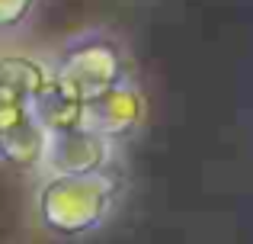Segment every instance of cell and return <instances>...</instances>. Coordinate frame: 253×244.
<instances>
[{"label": "cell", "instance_id": "cell-7", "mask_svg": "<svg viewBox=\"0 0 253 244\" xmlns=\"http://www.w3.org/2000/svg\"><path fill=\"white\" fill-rule=\"evenodd\" d=\"M32 6H36V0H0V29L19 26Z\"/></svg>", "mask_w": 253, "mask_h": 244}, {"label": "cell", "instance_id": "cell-2", "mask_svg": "<svg viewBox=\"0 0 253 244\" xmlns=\"http://www.w3.org/2000/svg\"><path fill=\"white\" fill-rule=\"evenodd\" d=\"M51 77L64 90H71L81 103H86L128 81V58H125L122 45L112 42L109 36L90 32L64 49L58 64H51Z\"/></svg>", "mask_w": 253, "mask_h": 244}, {"label": "cell", "instance_id": "cell-5", "mask_svg": "<svg viewBox=\"0 0 253 244\" xmlns=\"http://www.w3.org/2000/svg\"><path fill=\"white\" fill-rule=\"evenodd\" d=\"M144 113H148V106H144L141 90L131 81H125L119 87L106 90V94L93 97V100H86L81 113V125L103 135L106 142H119L144 122Z\"/></svg>", "mask_w": 253, "mask_h": 244}, {"label": "cell", "instance_id": "cell-1", "mask_svg": "<svg viewBox=\"0 0 253 244\" xmlns=\"http://www.w3.org/2000/svg\"><path fill=\"white\" fill-rule=\"evenodd\" d=\"M119 180L109 170L99 174H45L36 190V215L45 232L58 238L93 235L119 199Z\"/></svg>", "mask_w": 253, "mask_h": 244}, {"label": "cell", "instance_id": "cell-6", "mask_svg": "<svg viewBox=\"0 0 253 244\" xmlns=\"http://www.w3.org/2000/svg\"><path fill=\"white\" fill-rule=\"evenodd\" d=\"M45 135L48 132L32 119H26L23 125L10 129L6 135H0V161L13 170H42V154H45Z\"/></svg>", "mask_w": 253, "mask_h": 244}, {"label": "cell", "instance_id": "cell-4", "mask_svg": "<svg viewBox=\"0 0 253 244\" xmlns=\"http://www.w3.org/2000/svg\"><path fill=\"white\" fill-rule=\"evenodd\" d=\"M112 164V142L103 135L74 125V129L45 135L42 170L45 174H99Z\"/></svg>", "mask_w": 253, "mask_h": 244}, {"label": "cell", "instance_id": "cell-3", "mask_svg": "<svg viewBox=\"0 0 253 244\" xmlns=\"http://www.w3.org/2000/svg\"><path fill=\"white\" fill-rule=\"evenodd\" d=\"M51 81V64L32 55H3L0 58V135L32 119L36 97Z\"/></svg>", "mask_w": 253, "mask_h": 244}]
</instances>
